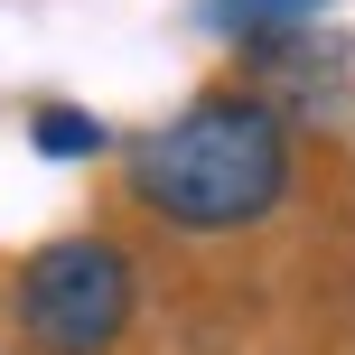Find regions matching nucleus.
<instances>
[{
  "label": "nucleus",
  "instance_id": "f03ea898",
  "mask_svg": "<svg viewBox=\"0 0 355 355\" xmlns=\"http://www.w3.org/2000/svg\"><path fill=\"white\" fill-rule=\"evenodd\" d=\"M131 318V262L103 234H66L19 262V337L37 355H103Z\"/></svg>",
  "mask_w": 355,
  "mask_h": 355
},
{
  "label": "nucleus",
  "instance_id": "7ed1b4c3",
  "mask_svg": "<svg viewBox=\"0 0 355 355\" xmlns=\"http://www.w3.org/2000/svg\"><path fill=\"white\" fill-rule=\"evenodd\" d=\"M28 141L47 150V159H94V150H103V122L75 112V103H47V112L28 122Z\"/></svg>",
  "mask_w": 355,
  "mask_h": 355
},
{
  "label": "nucleus",
  "instance_id": "20e7f679",
  "mask_svg": "<svg viewBox=\"0 0 355 355\" xmlns=\"http://www.w3.org/2000/svg\"><path fill=\"white\" fill-rule=\"evenodd\" d=\"M262 10H300V0H262Z\"/></svg>",
  "mask_w": 355,
  "mask_h": 355
},
{
  "label": "nucleus",
  "instance_id": "f257e3e1",
  "mask_svg": "<svg viewBox=\"0 0 355 355\" xmlns=\"http://www.w3.org/2000/svg\"><path fill=\"white\" fill-rule=\"evenodd\" d=\"M281 187H290V131L262 94H206L150 141H131V196L196 234L271 215Z\"/></svg>",
  "mask_w": 355,
  "mask_h": 355
}]
</instances>
